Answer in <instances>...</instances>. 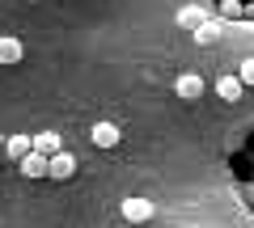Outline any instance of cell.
<instances>
[{"mask_svg": "<svg viewBox=\"0 0 254 228\" xmlns=\"http://www.w3.org/2000/svg\"><path fill=\"white\" fill-rule=\"evenodd\" d=\"M119 211H123V220H127V224H148V220L157 216V207H153L148 199H140V194L123 199V203H119Z\"/></svg>", "mask_w": 254, "mask_h": 228, "instance_id": "6da1fadb", "label": "cell"}, {"mask_svg": "<svg viewBox=\"0 0 254 228\" xmlns=\"http://www.w3.org/2000/svg\"><path fill=\"white\" fill-rule=\"evenodd\" d=\"M72 174H76V156H72V152L47 156V178H51V182H68Z\"/></svg>", "mask_w": 254, "mask_h": 228, "instance_id": "7a4b0ae2", "label": "cell"}, {"mask_svg": "<svg viewBox=\"0 0 254 228\" xmlns=\"http://www.w3.org/2000/svg\"><path fill=\"white\" fill-rule=\"evenodd\" d=\"M89 139L102 148V152H110V148H119V139H123V131L115 127V123H98V127L89 131Z\"/></svg>", "mask_w": 254, "mask_h": 228, "instance_id": "3957f363", "label": "cell"}, {"mask_svg": "<svg viewBox=\"0 0 254 228\" xmlns=\"http://www.w3.org/2000/svg\"><path fill=\"white\" fill-rule=\"evenodd\" d=\"M174 89H178V97L195 101V97H203V89H208V85H203V76H199V72H182Z\"/></svg>", "mask_w": 254, "mask_h": 228, "instance_id": "277c9868", "label": "cell"}, {"mask_svg": "<svg viewBox=\"0 0 254 228\" xmlns=\"http://www.w3.org/2000/svg\"><path fill=\"white\" fill-rule=\"evenodd\" d=\"M21 55H26L21 38H13V34H0V64H4V68H13V64H21Z\"/></svg>", "mask_w": 254, "mask_h": 228, "instance_id": "5b68a950", "label": "cell"}, {"mask_svg": "<svg viewBox=\"0 0 254 228\" xmlns=\"http://www.w3.org/2000/svg\"><path fill=\"white\" fill-rule=\"evenodd\" d=\"M30 148H34L38 156H55V152H64V144H60V136H55V131H38V136H30Z\"/></svg>", "mask_w": 254, "mask_h": 228, "instance_id": "8992f818", "label": "cell"}, {"mask_svg": "<svg viewBox=\"0 0 254 228\" xmlns=\"http://www.w3.org/2000/svg\"><path fill=\"white\" fill-rule=\"evenodd\" d=\"M17 169H21V178H47V156H38L34 148H30V152L17 161Z\"/></svg>", "mask_w": 254, "mask_h": 228, "instance_id": "52a82bcc", "label": "cell"}, {"mask_svg": "<svg viewBox=\"0 0 254 228\" xmlns=\"http://www.w3.org/2000/svg\"><path fill=\"white\" fill-rule=\"evenodd\" d=\"M190 34H195V43H199V46H212V43L220 38V21H216V17H208V21H199V26L190 30Z\"/></svg>", "mask_w": 254, "mask_h": 228, "instance_id": "ba28073f", "label": "cell"}, {"mask_svg": "<svg viewBox=\"0 0 254 228\" xmlns=\"http://www.w3.org/2000/svg\"><path fill=\"white\" fill-rule=\"evenodd\" d=\"M0 152H4V156H9L13 165H17L21 156L30 152V136H4V148H0Z\"/></svg>", "mask_w": 254, "mask_h": 228, "instance_id": "9c48e42d", "label": "cell"}, {"mask_svg": "<svg viewBox=\"0 0 254 228\" xmlns=\"http://www.w3.org/2000/svg\"><path fill=\"white\" fill-rule=\"evenodd\" d=\"M242 89H246V85L237 81V76H220V81H216V97H225V101H237Z\"/></svg>", "mask_w": 254, "mask_h": 228, "instance_id": "30bf717a", "label": "cell"}, {"mask_svg": "<svg viewBox=\"0 0 254 228\" xmlns=\"http://www.w3.org/2000/svg\"><path fill=\"white\" fill-rule=\"evenodd\" d=\"M199 21H208V13L199 9V4H187V9H178V26H187V30H195Z\"/></svg>", "mask_w": 254, "mask_h": 228, "instance_id": "8fae6325", "label": "cell"}, {"mask_svg": "<svg viewBox=\"0 0 254 228\" xmlns=\"http://www.w3.org/2000/svg\"><path fill=\"white\" fill-rule=\"evenodd\" d=\"M237 81H242V85H254V55H246V59H242V68H237Z\"/></svg>", "mask_w": 254, "mask_h": 228, "instance_id": "7c38bea8", "label": "cell"}, {"mask_svg": "<svg viewBox=\"0 0 254 228\" xmlns=\"http://www.w3.org/2000/svg\"><path fill=\"white\" fill-rule=\"evenodd\" d=\"M220 13H225V17H242V0H225V9H220Z\"/></svg>", "mask_w": 254, "mask_h": 228, "instance_id": "4fadbf2b", "label": "cell"}, {"mask_svg": "<svg viewBox=\"0 0 254 228\" xmlns=\"http://www.w3.org/2000/svg\"><path fill=\"white\" fill-rule=\"evenodd\" d=\"M242 17H246V21H254V0H250V4H242Z\"/></svg>", "mask_w": 254, "mask_h": 228, "instance_id": "5bb4252c", "label": "cell"}, {"mask_svg": "<svg viewBox=\"0 0 254 228\" xmlns=\"http://www.w3.org/2000/svg\"><path fill=\"white\" fill-rule=\"evenodd\" d=\"M0 148H4V136H0Z\"/></svg>", "mask_w": 254, "mask_h": 228, "instance_id": "9a60e30c", "label": "cell"}]
</instances>
